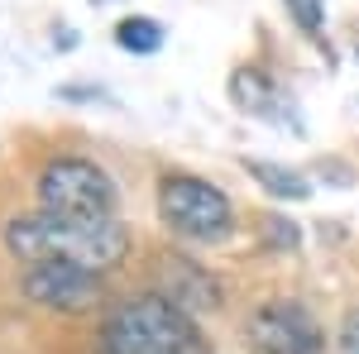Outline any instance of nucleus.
<instances>
[{"label": "nucleus", "mask_w": 359, "mask_h": 354, "mask_svg": "<svg viewBox=\"0 0 359 354\" xmlns=\"http://www.w3.org/2000/svg\"><path fill=\"white\" fill-rule=\"evenodd\" d=\"M230 96L249 110V115H259V120H273V125H292L297 130V115H292V101L278 91L259 67H240L235 77H230Z\"/></svg>", "instance_id": "0eeeda50"}, {"label": "nucleus", "mask_w": 359, "mask_h": 354, "mask_svg": "<svg viewBox=\"0 0 359 354\" xmlns=\"http://www.w3.org/2000/svg\"><path fill=\"white\" fill-rule=\"evenodd\" d=\"M335 350L340 354H359V306L345 311V321H340V330H335Z\"/></svg>", "instance_id": "f8f14e48"}, {"label": "nucleus", "mask_w": 359, "mask_h": 354, "mask_svg": "<svg viewBox=\"0 0 359 354\" xmlns=\"http://www.w3.org/2000/svg\"><path fill=\"white\" fill-rule=\"evenodd\" d=\"M39 206L48 216H67V220H111L115 182L91 158H53L39 172Z\"/></svg>", "instance_id": "20e7f679"}, {"label": "nucleus", "mask_w": 359, "mask_h": 354, "mask_svg": "<svg viewBox=\"0 0 359 354\" xmlns=\"http://www.w3.org/2000/svg\"><path fill=\"white\" fill-rule=\"evenodd\" d=\"M158 216L172 235L196 240V245H221L235 230L230 196L221 187H211L206 177H192V172H168L158 182Z\"/></svg>", "instance_id": "7ed1b4c3"}, {"label": "nucleus", "mask_w": 359, "mask_h": 354, "mask_svg": "<svg viewBox=\"0 0 359 354\" xmlns=\"http://www.w3.org/2000/svg\"><path fill=\"white\" fill-rule=\"evenodd\" d=\"M101 354H211L192 311L163 292L115 301L101 321Z\"/></svg>", "instance_id": "f03ea898"}, {"label": "nucleus", "mask_w": 359, "mask_h": 354, "mask_svg": "<svg viewBox=\"0 0 359 354\" xmlns=\"http://www.w3.org/2000/svg\"><path fill=\"white\" fill-rule=\"evenodd\" d=\"M245 340L254 354H326V330L292 297L264 301L245 321Z\"/></svg>", "instance_id": "39448f33"}, {"label": "nucleus", "mask_w": 359, "mask_h": 354, "mask_svg": "<svg viewBox=\"0 0 359 354\" xmlns=\"http://www.w3.org/2000/svg\"><path fill=\"white\" fill-rule=\"evenodd\" d=\"M5 249L25 264H77V268L106 273L130 254V230L120 220H67L34 211L5 225Z\"/></svg>", "instance_id": "f257e3e1"}, {"label": "nucleus", "mask_w": 359, "mask_h": 354, "mask_svg": "<svg viewBox=\"0 0 359 354\" xmlns=\"http://www.w3.org/2000/svg\"><path fill=\"white\" fill-rule=\"evenodd\" d=\"M25 297L48 306V311H91L101 301V273L77 268V264H29Z\"/></svg>", "instance_id": "423d86ee"}, {"label": "nucleus", "mask_w": 359, "mask_h": 354, "mask_svg": "<svg viewBox=\"0 0 359 354\" xmlns=\"http://www.w3.org/2000/svg\"><path fill=\"white\" fill-rule=\"evenodd\" d=\"M245 172L259 182V187L269 191V196H283V201H302V196H311V187H306L302 172H292V168H278V163H249L245 158Z\"/></svg>", "instance_id": "1a4fd4ad"}, {"label": "nucleus", "mask_w": 359, "mask_h": 354, "mask_svg": "<svg viewBox=\"0 0 359 354\" xmlns=\"http://www.w3.org/2000/svg\"><path fill=\"white\" fill-rule=\"evenodd\" d=\"M115 43H120L125 53H158V48H163V25L149 20V15L120 20V25H115Z\"/></svg>", "instance_id": "9d476101"}, {"label": "nucleus", "mask_w": 359, "mask_h": 354, "mask_svg": "<svg viewBox=\"0 0 359 354\" xmlns=\"http://www.w3.org/2000/svg\"><path fill=\"white\" fill-rule=\"evenodd\" d=\"M283 5L292 10V20L302 25L306 39H321V34H326V5H321V0H283Z\"/></svg>", "instance_id": "9b49d317"}, {"label": "nucleus", "mask_w": 359, "mask_h": 354, "mask_svg": "<svg viewBox=\"0 0 359 354\" xmlns=\"http://www.w3.org/2000/svg\"><path fill=\"white\" fill-rule=\"evenodd\" d=\"M163 264H168V268H163V278H168L163 297L168 301H177L182 311H187V306H216L221 292H216V282L196 268L192 259H163Z\"/></svg>", "instance_id": "6e6552de"}]
</instances>
